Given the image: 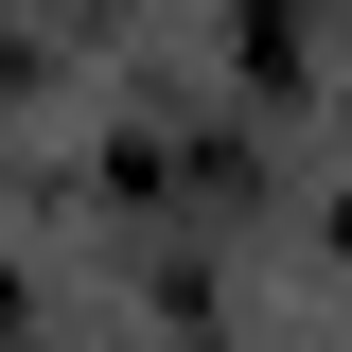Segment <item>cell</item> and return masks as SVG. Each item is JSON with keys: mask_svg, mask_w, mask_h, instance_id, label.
<instances>
[{"mask_svg": "<svg viewBox=\"0 0 352 352\" xmlns=\"http://www.w3.org/2000/svg\"><path fill=\"white\" fill-rule=\"evenodd\" d=\"M88 18H106V0H88Z\"/></svg>", "mask_w": 352, "mask_h": 352, "instance_id": "cell-1", "label": "cell"}]
</instances>
